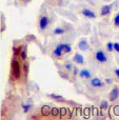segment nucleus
<instances>
[{"label": "nucleus", "mask_w": 119, "mask_h": 120, "mask_svg": "<svg viewBox=\"0 0 119 120\" xmlns=\"http://www.w3.org/2000/svg\"><path fill=\"white\" fill-rule=\"evenodd\" d=\"M71 51H72V48L69 44H59L54 50V55L60 57V56H62L63 53H70Z\"/></svg>", "instance_id": "1"}, {"label": "nucleus", "mask_w": 119, "mask_h": 120, "mask_svg": "<svg viewBox=\"0 0 119 120\" xmlns=\"http://www.w3.org/2000/svg\"><path fill=\"white\" fill-rule=\"evenodd\" d=\"M12 73L13 75H14V77L16 79H19L20 78V65H19L18 61H16V60H13L12 61Z\"/></svg>", "instance_id": "2"}, {"label": "nucleus", "mask_w": 119, "mask_h": 120, "mask_svg": "<svg viewBox=\"0 0 119 120\" xmlns=\"http://www.w3.org/2000/svg\"><path fill=\"white\" fill-rule=\"evenodd\" d=\"M95 57H96L97 61H99V62H107V60H108L107 56H105V54H104V52H103V51H101V50L97 51Z\"/></svg>", "instance_id": "3"}, {"label": "nucleus", "mask_w": 119, "mask_h": 120, "mask_svg": "<svg viewBox=\"0 0 119 120\" xmlns=\"http://www.w3.org/2000/svg\"><path fill=\"white\" fill-rule=\"evenodd\" d=\"M48 23H50V19H48V16H42L40 18V22H39V25H40V29L41 30H45L48 27Z\"/></svg>", "instance_id": "4"}, {"label": "nucleus", "mask_w": 119, "mask_h": 120, "mask_svg": "<svg viewBox=\"0 0 119 120\" xmlns=\"http://www.w3.org/2000/svg\"><path fill=\"white\" fill-rule=\"evenodd\" d=\"M118 96H119V89L117 86H115L111 91V93H110V100H111V101H115L118 98Z\"/></svg>", "instance_id": "5"}, {"label": "nucleus", "mask_w": 119, "mask_h": 120, "mask_svg": "<svg viewBox=\"0 0 119 120\" xmlns=\"http://www.w3.org/2000/svg\"><path fill=\"white\" fill-rule=\"evenodd\" d=\"M78 48H79V50H81V51H88L89 49H90V45H89L88 41L81 40V41L79 42V44H78Z\"/></svg>", "instance_id": "6"}, {"label": "nucleus", "mask_w": 119, "mask_h": 120, "mask_svg": "<svg viewBox=\"0 0 119 120\" xmlns=\"http://www.w3.org/2000/svg\"><path fill=\"white\" fill-rule=\"evenodd\" d=\"M73 60H74V62H76V63H78V64H83L84 63V58L81 54H75Z\"/></svg>", "instance_id": "7"}, {"label": "nucleus", "mask_w": 119, "mask_h": 120, "mask_svg": "<svg viewBox=\"0 0 119 120\" xmlns=\"http://www.w3.org/2000/svg\"><path fill=\"white\" fill-rule=\"evenodd\" d=\"M82 14H83L86 17H89V18H95V17H96L95 13L92 12V11H90V10H88V8H84V10L82 11Z\"/></svg>", "instance_id": "8"}, {"label": "nucleus", "mask_w": 119, "mask_h": 120, "mask_svg": "<svg viewBox=\"0 0 119 120\" xmlns=\"http://www.w3.org/2000/svg\"><path fill=\"white\" fill-rule=\"evenodd\" d=\"M91 83H92V85H93L94 87H101V86H102V81H101L99 78H94V79H92Z\"/></svg>", "instance_id": "9"}, {"label": "nucleus", "mask_w": 119, "mask_h": 120, "mask_svg": "<svg viewBox=\"0 0 119 120\" xmlns=\"http://www.w3.org/2000/svg\"><path fill=\"white\" fill-rule=\"evenodd\" d=\"M110 13H111V5H104L101 8V12H100L101 16H105V15L110 14Z\"/></svg>", "instance_id": "10"}, {"label": "nucleus", "mask_w": 119, "mask_h": 120, "mask_svg": "<svg viewBox=\"0 0 119 120\" xmlns=\"http://www.w3.org/2000/svg\"><path fill=\"white\" fill-rule=\"evenodd\" d=\"M80 77H82V78H91V73L89 72L88 70H81L79 73Z\"/></svg>", "instance_id": "11"}, {"label": "nucleus", "mask_w": 119, "mask_h": 120, "mask_svg": "<svg viewBox=\"0 0 119 120\" xmlns=\"http://www.w3.org/2000/svg\"><path fill=\"white\" fill-rule=\"evenodd\" d=\"M54 33L56 34V35H60V34H63V33H64V30L61 29V27H57V29L54 31Z\"/></svg>", "instance_id": "12"}, {"label": "nucleus", "mask_w": 119, "mask_h": 120, "mask_svg": "<svg viewBox=\"0 0 119 120\" xmlns=\"http://www.w3.org/2000/svg\"><path fill=\"white\" fill-rule=\"evenodd\" d=\"M50 97L54 98V99H58V100H60V101H63V97H61V96H57V95L52 94V95H50Z\"/></svg>", "instance_id": "13"}, {"label": "nucleus", "mask_w": 119, "mask_h": 120, "mask_svg": "<svg viewBox=\"0 0 119 120\" xmlns=\"http://www.w3.org/2000/svg\"><path fill=\"white\" fill-rule=\"evenodd\" d=\"M114 23H115V25L119 26V13L115 16V19H114Z\"/></svg>", "instance_id": "14"}, {"label": "nucleus", "mask_w": 119, "mask_h": 120, "mask_svg": "<svg viewBox=\"0 0 119 120\" xmlns=\"http://www.w3.org/2000/svg\"><path fill=\"white\" fill-rule=\"evenodd\" d=\"M113 49L116 51V52L119 53V43L117 42V43H113Z\"/></svg>", "instance_id": "15"}, {"label": "nucleus", "mask_w": 119, "mask_h": 120, "mask_svg": "<svg viewBox=\"0 0 119 120\" xmlns=\"http://www.w3.org/2000/svg\"><path fill=\"white\" fill-rule=\"evenodd\" d=\"M107 46H108V51H110V52L114 50V49H113V43H112V42H109Z\"/></svg>", "instance_id": "16"}, {"label": "nucleus", "mask_w": 119, "mask_h": 120, "mask_svg": "<svg viewBox=\"0 0 119 120\" xmlns=\"http://www.w3.org/2000/svg\"><path fill=\"white\" fill-rule=\"evenodd\" d=\"M101 109H108V101H102V103H101Z\"/></svg>", "instance_id": "17"}, {"label": "nucleus", "mask_w": 119, "mask_h": 120, "mask_svg": "<svg viewBox=\"0 0 119 120\" xmlns=\"http://www.w3.org/2000/svg\"><path fill=\"white\" fill-rule=\"evenodd\" d=\"M25 58H26V52H25V51H22V53H21V59L25 60Z\"/></svg>", "instance_id": "18"}, {"label": "nucleus", "mask_w": 119, "mask_h": 120, "mask_svg": "<svg viewBox=\"0 0 119 120\" xmlns=\"http://www.w3.org/2000/svg\"><path fill=\"white\" fill-rule=\"evenodd\" d=\"M115 74L117 75V77L119 78V68H116V70H115Z\"/></svg>", "instance_id": "19"}, {"label": "nucleus", "mask_w": 119, "mask_h": 120, "mask_svg": "<svg viewBox=\"0 0 119 120\" xmlns=\"http://www.w3.org/2000/svg\"><path fill=\"white\" fill-rule=\"evenodd\" d=\"M65 68H67V70H71V68H72V65H71V64H67V65H65Z\"/></svg>", "instance_id": "20"}, {"label": "nucleus", "mask_w": 119, "mask_h": 120, "mask_svg": "<svg viewBox=\"0 0 119 120\" xmlns=\"http://www.w3.org/2000/svg\"><path fill=\"white\" fill-rule=\"evenodd\" d=\"M105 82L107 83H112V79H109V78L105 79Z\"/></svg>", "instance_id": "21"}, {"label": "nucleus", "mask_w": 119, "mask_h": 120, "mask_svg": "<svg viewBox=\"0 0 119 120\" xmlns=\"http://www.w3.org/2000/svg\"><path fill=\"white\" fill-rule=\"evenodd\" d=\"M29 109H30V105L24 106V111H25V112H27V111H29Z\"/></svg>", "instance_id": "22"}]
</instances>
